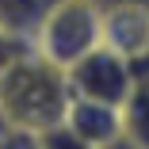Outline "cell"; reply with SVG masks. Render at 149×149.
<instances>
[{
	"label": "cell",
	"instance_id": "obj_1",
	"mask_svg": "<svg viewBox=\"0 0 149 149\" xmlns=\"http://www.w3.org/2000/svg\"><path fill=\"white\" fill-rule=\"evenodd\" d=\"M73 88L61 65H54L38 50L23 54L12 69L0 73V111L19 134H38L65 118Z\"/></svg>",
	"mask_w": 149,
	"mask_h": 149
},
{
	"label": "cell",
	"instance_id": "obj_2",
	"mask_svg": "<svg viewBox=\"0 0 149 149\" xmlns=\"http://www.w3.org/2000/svg\"><path fill=\"white\" fill-rule=\"evenodd\" d=\"M100 19H103L100 0H54L35 23L31 46L54 65L69 69L88 50L100 46Z\"/></svg>",
	"mask_w": 149,
	"mask_h": 149
},
{
	"label": "cell",
	"instance_id": "obj_3",
	"mask_svg": "<svg viewBox=\"0 0 149 149\" xmlns=\"http://www.w3.org/2000/svg\"><path fill=\"white\" fill-rule=\"evenodd\" d=\"M65 77H69L73 96L103 100V103H115V107H123L126 96H130V88H134V65L123 54L107 50L103 42L96 50H88L80 61H73L65 69Z\"/></svg>",
	"mask_w": 149,
	"mask_h": 149
},
{
	"label": "cell",
	"instance_id": "obj_4",
	"mask_svg": "<svg viewBox=\"0 0 149 149\" xmlns=\"http://www.w3.org/2000/svg\"><path fill=\"white\" fill-rule=\"evenodd\" d=\"M100 42L123 54L134 73L149 69V4H103Z\"/></svg>",
	"mask_w": 149,
	"mask_h": 149
},
{
	"label": "cell",
	"instance_id": "obj_5",
	"mask_svg": "<svg viewBox=\"0 0 149 149\" xmlns=\"http://www.w3.org/2000/svg\"><path fill=\"white\" fill-rule=\"evenodd\" d=\"M65 123L92 145H111L126 134L123 126V107H115V103H103V100H84V96H73L69 107H65Z\"/></svg>",
	"mask_w": 149,
	"mask_h": 149
},
{
	"label": "cell",
	"instance_id": "obj_6",
	"mask_svg": "<svg viewBox=\"0 0 149 149\" xmlns=\"http://www.w3.org/2000/svg\"><path fill=\"white\" fill-rule=\"evenodd\" d=\"M123 126H126L130 141L149 149V69L134 73V88L123 103Z\"/></svg>",
	"mask_w": 149,
	"mask_h": 149
},
{
	"label": "cell",
	"instance_id": "obj_7",
	"mask_svg": "<svg viewBox=\"0 0 149 149\" xmlns=\"http://www.w3.org/2000/svg\"><path fill=\"white\" fill-rule=\"evenodd\" d=\"M54 4V0H0V23L12 27V31L31 35L35 23L42 19V12Z\"/></svg>",
	"mask_w": 149,
	"mask_h": 149
},
{
	"label": "cell",
	"instance_id": "obj_8",
	"mask_svg": "<svg viewBox=\"0 0 149 149\" xmlns=\"http://www.w3.org/2000/svg\"><path fill=\"white\" fill-rule=\"evenodd\" d=\"M31 138H35L38 149H92V145H88V141L65 123V118L54 123V126H46V130H38V134H31Z\"/></svg>",
	"mask_w": 149,
	"mask_h": 149
},
{
	"label": "cell",
	"instance_id": "obj_9",
	"mask_svg": "<svg viewBox=\"0 0 149 149\" xmlns=\"http://www.w3.org/2000/svg\"><path fill=\"white\" fill-rule=\"evenodd\" d=\"M35 46H31V35H23V31H12V27H4L0 23V73L4 69H12L23 54H31Z\"/></svg>",
	"mask_w": 149,
	"mask_h": 149
},
{
	"label": "cell",
	"instance_id": "obj_10",
	"mask_svg": "<svg viewBox=\"0 0 149 149\" xmlns=\"http://www.w3.org/2000/svg\"><path fill=\"white\" fill-rule=\"evenodd\" d=\"M0 149H38V145H35L31 134H19V130H15V134H8L4 141H0Z\"/></svg>",
	"mask_w": 149,
	"mask_h": 149
},
{
	"label": "cell",
	"instance_id": "obj_11",
	"mask_svg": "<svg viewBox=\"0 0 149 149\" xmlns=\"http://www.w3.org/2000/svg\"><path fill=\"white\" fill-rule=\"evenodd\" d=\"M100 149H141V145H138V141H130V138L123 134L118 141H111V145H100Z\"/></svg>",
	"mask_w": 149,
	"mask_h": 149
},
{
	"label": "cell",
	"instance_id": "obj_12",
	"mask_svg": "<svg viewBox=\"0 0 149 149\" xmlns=\"http://www.w3.org/2000/svg\"><path fill=\"white\" fill-rule=\"evenodd\" d=\"M8 134H15V130H12V126H8V118H4V111H0V141H4V138H8Z\"/></svg>",
	"mask_w": 149,
	"mask_h": 149
},
{
	"label": "cell",
	"instance_id": "obj_13",
	"mask_svg": "<svg viewBox=\"0 0 149 149\" xmlns=\"http://www.w3.org/2000/svg\"><path fill=\"white\" fill-rule=\"evenodd\" d=\"M100 4H149V0H100Z\"/></svg>",
	"mask_w": 149,
	"mask_h": 149
}]
</instances>
